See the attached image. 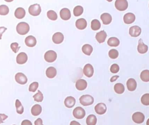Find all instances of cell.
I'll return each instance as SVG.
<instances>
[{
    "label": "cell",
    "instance_id": "6da1fadb",
    "mask_svg": "<svg viewBox=\"0 0 149 125\" xmlns=\"http://www.w3.org/2000/svg\"><path fill=\"white\" fill-rule=\"evenodd\" d=\"M29 30V25L28 23L24 22L19 23L16 27L18 33L20 35H25L28 32Z\"/></svg>",
    "mask_w": 149,
    "mask_h": 125
},
{
    "label": "cell",
    "instance_id": "7a4b0ae2",
    "mask_svg": "<svg viewBox=\"0 0 149 125\" xmlns=\"http://www.w3.org/2000/svg\"><path fill=\"white\" fill-rule=\"evenodd\" d=\"M94 99L93 97L91 95H83L79 98L80 103L83 106H89L93 103Z\"/></svg>",
    "mask_w": 149,
    "mask_h": 125
},
{
    "label": "cell",
    "instance_id": "3957f363",
    "mask_svg": "<svg viewBox=\"0 0 149 125\" xmlns=\"http://www.w3.org/2000/svg\"><path fill=\"white\" fill-rule=\"evenodd\" d=\"M85 111L84 109L80 106L76 107L73 111V115L74 118L81 120L84 118L85 116Z\"/></svg>",
    "mask_w": 149,
    "mask_h": 125
},
{
    "label": "cell",
    "instance_id": "277c9868",
    "mask_svg": "<svg viewBox=\"0 0 149 125\" xmlns=\"http://www.w3.org/2000/svg\"><path fill=\"white\" fill-rule=\"evenodd\" d=\"M115 7L118 11H124L128 7V3L127 0H116L115 1Z\"/></svg>",
    "mask_w": 149,
    "mask_h": 125
},
{
    "label": "cell",
    "instance_id": "5b68a950",
    "mask_svg": "<svg viewBox=\"0 0 149 125\" xmlns=\"http://www.w3.org/2000/svg\"><path fill=\"white\" fill-rule=\"evenodd\" d=\"M57 55L56 53L53 50H50L47 51L45 54L44 58L48 62H52L56 60Z\"/></svg>",
    "mask_w": 149,
    "mask_h": 125
},
{
    "label": "cell",
    "instance_id": "8992f818",
    "mask_svg": "<svg viewBox=\"0 0 149 125\" xmlns=\"http://www.w3.org/2000/svg\"><path fill=\"white\" fill-rule=\"evenodd\" d=\"M41 7L39 4H34L30 6L28 8V12L30 14L33 16H37L41 12Z\"/></svg>",
    "mask_w": 149,
    "mask_h": 125
},
{
    "label": "cell",
    "instance_id": "52a82bcc",
    "mask_svg": "<svg viewBox=\"0 0 149 125\" xmlns=\"http://www.w3.org/2000/svg\"><path fill=\"white\" fill-rule=\"evenodd\" d=\"M132 120L135 123L141 124L144 121V115L141 112H136L132 116Z\"/></svg>",
    "mask_w": 149,
    "mask_h": 125
},
{
    "label": "cell",
    "instance_id": "ba28073f",
    "mask_svg": "<svg viewBox=\"0 0 149 125\" xmlns=\"http://www.w3.org/2000/svg\"><path fill=\"white\" fill-rule=\"evenodd\" d=\"M95 113L99 115H103L106 113L107 107L104 103H100L97 104L95 107Z\"/></svg>",
    "mask_w": 149,
    "mask_h": 125
},
{
    "label": "cell",
    "instance_id": "9c48e42d",
    "mask_svg": "<svg viewBox=\"0 0 149 125\" xmlns=\"http://www.w3.org/2000/svg\"><path fill=\"white\" fill-rule=\"evenodd\" d=\"M15 79L18 83L22 85L26 84L28 82L27 77L22 73H17L15 76Z\"/></svg>",
    "mask_w": 149,
    "mask_h": 125
},
{
    "label": "cell",
    "instance_id": "30bf717a",
    "mask_svg": "<svg viewBox=\"0 0 149 125\" xmlns=\"http://www.w3.org/2000/svg\"><path fill=\"white\" fill-rule=\"evenodd\" d=\"M141 33V29L138 26H133L129 29V34L131 37H137L140 35Z\"/></svg>",
    "mask_w": 149,
    "mask_h": 125
},
{
    "label": "cell",
    "instance_id": "8fae6325",
    "mask_svg": "<svg viewBox=\"0 0 149 125\" xmlns=\"http://www.w3.org/2000/svg\"><path fill=\"white\" fill-rule=\"evenodd\" d=\"M83 73L86 77H91L93 75L94 69L91 64H87L84 67Z\"/></svg>",
    "mask_w": 149,
    "mask_h": 125
},
{
    "label": "cell",
    "instance_id": "7c38bea8",
    "mask_svg": "<svg viewBox=\"0 0 149 125\" xmlns=\"http://www.w3.org/2000/svg\"><path fill=\"white\" fill-rule=\"evenodd\" d=\"M60 16L61 18L64 21L69 20L71 17L70 10L67 8H63L60 12Z\"/></svg>",
    "mask_w": 149,
    "mask_h": 125
},
{
    "label": "cell",
    "instance_id": "4fadbf2b",
    "mask_svg": "<svg viewBox=\"0 0 149 125\" xmlns=\"http://www.w3.org/2000/svg\"><path fill=\"white\" fill-rule=\"evenodd\" d=\"M135 15L132 13H126L123 17V21L126 24H131L133 23L135 21Z\"/></svg>",
    "mask_w": 149,
    "mask_h": 125
},
{
    "label": "cell",
    "instance_id": "5bb4252c",
    "mask_svg": "<svg viewBox=\"0 0 149 125\" xmlns=\"http://www.w3.org/2000/svg\"><path fill=\"white\" fill-rule=\"evenodd\" d=\"M28 56L26 53L21 52L16 57V61L19 65H23L28 60Z\"/></svg>",
    "mask_w": 149,
    "mask_h": 125
},
{
    "label": "cell",
    "instance_id": "9a60e30c",
    "mask_svg": "<svg viewBox=\"0 0 149 125\" xmlns=\"http://www.w3.org/2000/svg\"><path fill=\"white\" fill-rule=\"evenodd\" d=\"M52 39V41L55 44H60L64 40V35L61 33L57 32L53 35Z\"/></svg>",
    "mask_w": 149,
    "mask_h": 125
},
{
    "label": "cell",
    "instance_id": "2e32d148",
    "mask_svg": "<svg viewBox=\"0 0 149 125\" xmlns=\"http://www.w3.org/2000/svg\"><path fill=\"white\" fill-rule=\"evenodd\" d=\"M25 43L27 46L30 48H33L37 44V40L34 36L30 35L25 38Z\"/></svg>",
    "mask_w": 149,
    "mask_h": 125
},
{
    "label": "cell",
    "instance_id": "e0dca14e",
    "mask_svg": "<svg viewBox=\"0 0 149 125\" xmlns=\"http://www.w3.org/2000/svg\"><path fill=\"white\" fill-rule=\"evenodd\" d=\"M101 19L103 24L105 25H108L111 23L112 21V17L111 15L109 13H105L101 15Z\"/></svg>",
    "mask_w": 149,
    "mask_h": 125
},
{
    "label": "cell",
    "instance_id": "ac0fdd59",
    "mask_svg": "<svg viewBox=\"0 0 149 125\" xmlns=\"http://www.w3.org/2000/svg\"><path fill=\"white\" fill-rule=\"evenodd\" d=\"M76 103V100L73 97L69 96L65 99L64 101V104L66 107L68 108H72Z\"/></svg>",
    "mask_w": 149,
    "mask_h": 125
},
{
    "label": "cell",
    "instance_id": "d6986e66",
    "mask_svg": "<svg viewBox=\"0 0 149 125\" xmlns=\"http://www.w3.org/2000/svg\"><path fill=\"white\" fill-rule=\"evenodd\" d=\"M87 87V82L84 79H79L77 81L76 83V87L77 89L79 91L85 90Z\"/></svg>",
    "mask_w": 149,
    "mask_h": 125
},
{
    "label": "cell",
    "instance_id": "ffe728a7",
    "mask_svg": "<svg viewBox=\"0 0 149 125\" xmlns=\"http://www.w3.org/2000/svg\"><path fill=\"white\" fill-rule=\"evenodd\" d=\"M107 37V34L104 30H102L97 33L95 35V38L99 43H104Z\"/></svg>",
    "mask_w": 149,
    "mask_h": 125
},
{
    "label": "cell",
    "instance_id": "44dd1931",
    "mask_svg": "<svg viewBox=\"0 0 149 125\" xmlns=\"http://www.w3.org/2000/svg\"><path fill=\"white\" fill-rule=\"evenodd\" d=\"M148 47L147 45L145 44L141 39L139 41V44L137 47V50L139 53L141 54H145L148 51Z\"/></svg>",
    "mask_w": 149,
    "mask_h": 125
},
{
    "label": "cell",
    "instance_id": "7402d4cb",
    "mask_svg": "<svg viewBox=\"0 0 149 125\" xmlns=\"http://www.w3.org/2000/svg\"><path fill=\"white\" fill-rule=\"evenodd\" d=\"M127 86L128 89L129 91H134L137 88V82L133 78H130L127 81Z\"/></svg>",
    "mask_w": 149,
    "mask_h": 125
},
{
    "label": "cell",
    "instance_id": "603a6c76",
    "mask_svg": "<svg viewBox=\"0 0 149 125\" xmlns=\"http://www.w3.org/2000/svg\"><path fill=\"white\" fill-rule=\"evenodd\" d=\"M87 23L84 18L78 19L76 22V26L78 29L84 30L86 28Z\"/></svg>",
    "mask_w": 149,
    "mask_h": 125
},
{
    "label": "cell",
    "instance_id": "cb8c5ba5",
    "mask_svg": "<svg viewBox=\"0 0 149 125\" xmlns=\"http://www.w3.org/2000/svg\"><path fill=\"white\" fill-rule=\"evenodd\" d=\"M26 12L25 10L22 7H18L16 9L15 12H14V15L16 18L18 19H22L25 16Z\"/></svg>",
    "mask_w": 149,
    "mask_h": 125
},
{
    "label": "cell",
    "instance_id": "d4e9b609",
    "mask_svg": "<svg viewBox=\"0 0 149 125\" xmlns=\"http://www.w3.org/2000/svg\"><path fill=\"white\" fill-rule=\"evenodd\" d=\"M42 112V107L39 104H35L33 106L31 109V113L34 116H38Z\"/></svg>",
    "mask_w": 149,
    "mask_h": 125
},
{
    "label": "cell",
    "instance_id": "484cf974",
    "mask_svg": "<svg viewBox=\"0 0 149 125\" xmlns=\"http://www.w3.org/2000/svg\"><path fill=\"white\" fill-rule=\"evenodd\" d=\"M57 75V71L55 67H49L46 71V75L48 78L52 79Z\"/></svg>",
    "mask_w": 149,
    "mask_h": 125
},
{
    "label": "cell",
    "instance_id": "4316f807",
    "mask_svg": "<svg viewBox=\"0 0 149 125\" xmlns=\"http://www.w3.org/2000/svg\"><path fill=\"white\" fill-rule=\"evenodd\" d=\"M82 51L86 55L90 56L93 51V48L90 45L86 44L82 47Z\"/></svg>",
    "mask_w": 149,
    "mask_h": 125
},
{
    "label": "cell",
    "instance_id": "83f0119b",
    "mask_svg": "<svg viewBox=\"0 0 149 125\" xmlns=\"http://www.w3.org/2000/svg\"><path fill=\"white\" fill-rule=\"evenodd\" d=\"M97 118L94 115H90L86 118V122L87 125H95L97 123Z\"/></svg>",
    "mask_w": 149,
    "mask_h": 125
},
{
    "label": "cell",
    "instance_id": "f1b7e54d",
    "mask_svg": "<svg viewBox=\"0 0 149 125\" xmlns=\"http://www.w3.org/2000/svg\"><path fill=\"white\" fill-rule=\"evenodd\" d=\"M107 44L110 46H118L120 44V40L117 38L115 37H112L108 39L107 41Z\"/></svg>",
    "mask_w": 149,
    "mask_h": 125
},
{
    "label": "cell",
    "instance_id": "f546056e",
    "mask_svg": "<svg viewBox=\"0 0 149 125\" xmlns=\"http://www.w3.org/2000/svg\"><path fill=\"white\" fill-rule=\"evenodd\" d=\"M114 89L116 93L121 94L124 93L125 91V87L122 83H117L114 86Z\"/></svg>",
    "mask_w": 149,
    "mask_h": 125
},
{
    "label": "cell",
    "instance_id": "4dcf8cb0",
    "mask_svg": "<svg viewBox=\"0 0 149 125\" xmlns=\"http://www.w3.org/2000/svg\"><path fill=\"white\" fill-rule=\"evenodd\" d=\"M140 78L143 81L148 82L149 81V71L144 70L140 74Z\"/></svg>",
    "mask_w": 149,
    "mask_h": 125
},
{
    "label": "cell",
    "instance_id": "1f68e13d",
    "mask_svg": "<svg viewBox=\"0 0 149 125\" xmlns=\"http://www.w3.org/2000/svg\"><path fill=\"white\" fill-rule=\"evenodd\" d=\"M91 28L93 30H97L101 28V24L100 21L97 19L93 20L91 22Z\"/></svg>",
    "mask_w": 149,
    "mask_h": 125
},
{
    "label": "cell",
    "instance_id": "d6a6232c",
    "mask_svg": "<svg viewBox=\"0 0 149 125\" xmlns=\"http://www.w3.org/2000/svg\"><path fill=\"white\" fill-rule=\"evenodd\" d=\"M83 12V8L81 6H77L73 10V13L74 16L79 17L82 15Z\"/></svg>",
    "mask_w": 149,
    "mask_h": 125
},
{
    "label": "cell",
    "instance_id": "836d02e7",
    "mask_svg": "<svg viewBox=\"0 0 149 125\" xmlns=\"http://www.w3.org/2000/svg\"><path fill=\"white\" fill-rule=\"evenodd\" d=\"M17 113L19 114H22L24 112V107L19 100L16 99V102Z\"/></svg>",
    "mask_w": 149,
    "mask_h": 125
},
{
    "label": "cell",
    "instance_id": "e575fe53",
    "mask_svg": "<svg viewBox=\"0 0 149 125\" xmlns=\"http://www.w3.org/2000/svg\"><path fill=\"white\" fill-rule=\"evenodd\" d=\"M47 17L50 20L52 21H56L57 19L58 15L56 13L52 10L49 11L47 12Z\"/></svg>",
    "mask_w": 149,
    "mask_h": 125
},
{
    "label": "cell",
    "instance_id": "d590c367",
    "mask_svg": "<svg viewBox=\"0 0 149 125\" xmlns=\"http://www.w3.org/2000/svg\"><path fill=\"white\" fill-rule=\"evenodd\" d=\"M33 97L35 101L37 102H42L44 99L43 94L40 90H38V93L35 94V95H34Z\"/></svg>",
    "mask_w": 149,
    "mask_h": 125
},
{
    "label": "cell",
    "instance_id": "8d00e7d4",
    "mask_svg": "<svg viewBox=\"0 0 149 125\" xmlns=\"http://www.w3.org/2000/svg\"><path fill=\"white\" fill-rule=\"evenodd\" d=\"M9 12V7L6 5L0 6V15H6Z\"/></svg>",
    "mask_w": 149,
    "mask_h": 125
},
{
    "label": "cell",
    "instance_id": "74e56055",
    "mask_svg": "<svg viewBox=\"0 0 149 125\" xmlns=\"http://www.w3.org/2000/svg\"><path fill=\"white\" fill-rule=\"evenodd\" d=\"M142 103L145 106L149 105V93L145 94L141 99Z\"/></svg>",
    "mask_w": 149,
    "mask_h": 125
},
{
    "label": "cell",
    "instance_id": "f35d334b",
    "mask_svg": "<svg viewBox=\"0 0 149 125\" xmlns=\"http://www.w3.org/2000/svg\"><path fill=\"white\" fill-rule=\"evenodd\" d=\"M119 52L116 50L112 49L109 52V56L112 59H115L118 57Z\"/></svg>",
    "mask_w": 149,
    "mask_h": 125
},
{
    "label": "cell",
    "instance_id": "ab89813d",
    "mask_svg": "<svg viewBox=\"0 0 149 125\" xmlns=\"http://www.w3.org/2000/svg\"><path fill=\"white\" fill-rule=\"evenodd\" d=\"M39 84L37 82H34L31 83L29 87V91L30 92H35L38 87H39Z\"/></svg>",
    "mask_w": 149,
    "mask_h": 125
},
{
    "label": "cell",
    "instance_id": "60d3db41",
    "mask_svg": "<svg viewBox=\"0 0 149 125\" xmlns=\"http://www.w3.org/2000/svg\"><path fill=\"white\" fill-rule=\"evenodd\" d=\"M20 46H19L18 43H13L11 44V48L12 51L14 53H17L19 50V49L20 48Z\"/></svg>",
    "mask_w": 149,
    "mask_h": 125
},
{
    "label": "cell",
    "instance_id": "b9f144b4",
    "mask_svg": "<svg viewBox=\"0 0 149 125\" xmlns=\"http://www.w3.org/2000/svg\"><path fill=\"white\" fill-rule=\"evenodd\" d=\"M120 71V67L117 64H113L110 67L111 72L113 73H117Z\"/></svg>",
    "mask_w": 149,
    "mask_h": 125
},
{
    "label": "cell",
    "instance_id": "7bdbcfd3",
    "mask_svg": "<svg viewBox=\"0 0 149 125\" xmlns=\"http://www.w3.org/2000/svg\"><path fill=\"white\" fill-rule=\"evenodd\" d=\"M8 118V116L5 114H0V124L4 122V121Z\"/></svg>",
    "mask_w": 149,
    "mask_h": 125
},
{
    "label": "cell",
    "instance_id": "ee69618b",
    "mask_svg": "<svg viewBox=\"0 0 149 125\" xmlns=\"http://www.w3.org/2000/svg\"><path fill=\"white\" fill-rule=\"evenodd\" d=\"M7 30V28L4 27H0V40H1L2 38V35L5 32L6 30Z\"/></svg>",
    "mask_w": 149,
    "mask_h": 125
},
{
    "label": "cell",
    "instance_id": "f6af8a7d",
    "mask_svg": "<svg viewBox=\"0 0 149 125\" xmlns=\"http://www.w3.org/2000/svg\"><path fill=\"white\" fill-rule=\"evenodd\" d=\"M35 125H44L43 124V121L41 118H38L35 122Z\"/></svg>",
    "mask_w": 149,
    "mask_h": 125
},
{
    "label": "cell",
    "instance_id": "bcb514c9",
    "mask_svg": "<svg viewBox=\"0 0 149 125\" xmlns=\"http://www.w3.org/2000/svg\"><path fill=\"white\" fill-rule=\"evenodd\" d=\"M21 125H33V123L29 120H25L22 122Z\"/></svg>",
    "mask_w": 149,
    "mask_h": 125
},
{
    "label": "cell",
    "instance_id": "7dc6e473",
    "mask_svg": "<svg viewBox=\"0 0 149 125\" xmlns=\"http://www.w3.org/2000/svg\"><path fill=\"white\" fill-rule=\"evenodd\" d=\"M119 77V76H114L112 77L110 79L111 82H114L115 81H116L117 79Z\"/></svg>",
    "mask_w": 149,
    "mask_h": 125
},
{
    "label": "cell",
    "instance_id": "c3c4849f",
    "mask_svg": "<svg viewBox=\"0 0 149 125\" xmlns=\"http://www.w3.org/2000/svg\"><path fill=\"white\" fill-rule=\"evenodd\" d=\"M70 125H81L79 122L77 121H72L70 123Z\"/></svg>",
    "mask_w": 149,
    "mask_h": 125
},
{
    "label": "cell",
    "instance_id": "681fc988",
    "mask_svg": "<svg viewBox=\"0 0 149 125\" xmlns=\"http://www.w3.org/2000/svg\"><path fill=\"white\" fill-rule=\"evenodd\" d=\"M146 125H149V119H148L146 121Z\"/></svg>",
    "mask_w": 149,
    "mask_h": 125
},
{
    "label": "cell",
    "instance_id": "f907efd6",
    "mask_svg": "<svg viewBox=\"0 0 149 125\" xmlns=\"http://www.w3.org/2000/svg\"></svg>",
    "mask_w": 149,
    "mask_h": 125
}]
</instances>
